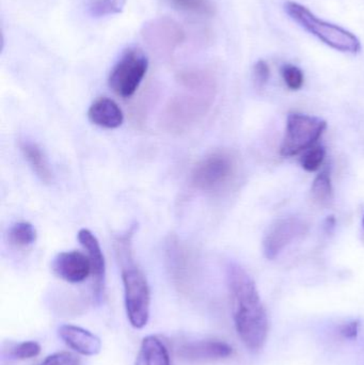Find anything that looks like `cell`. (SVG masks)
<instances>
[{
  "mask_svg": "<svg viewBox=\"0 0 364 365\" xmlns=\"http://www.w3.org/2000/svg\"><path fill=\"white\" fill-rule=\"evenodd\" d=\"M235 328L249 351H259L269 336V323L254 279L237 263L227 266Z\"/></svg>",
  "mask_w": 364,
  "mask_h": 365,
  "instance_id": "6da1fadb",
  "label": "cell"
},
{
  "mask_svg": "<svg viewBox=\"0 0 364 365\" xmlns=\"http://www.w3.org/2000/svg\"><path fill=\"white\" fill-rule=\"evenodd\" d=\"M135 227H130L115 238V257L121 268L124 287V304L128 322L135 329L147 326L151 309V291L147 277L135 262L132 253V236Z\"/></svg>",
  "mask_w": 364,
  "mask_h": 365,
  "instance_id": "7a4b0ae2",
  "label": "cell"
},
{
  "mask_svg": "<svg viewBox=\"0 0 364 365\" xmlns=\"http://www.w3.org/2000/svg\"><path fill=\"white\" fill-rule=\"evenodd\" d=\"M284 9L293 21L298 23L301 27L305 28L307 31L320 38L328 46L342 53H357L360 51V41L352 32L339 26L322 21L309 9L297 2L288 1Z\"/></svg>",
  "mask_w": 364,
  "mask_h": 365,
  "instance_id": "3957f363",
  "label": "cell"
},
{
  "mask_svg": "<svg viewBox=\"0 0 364 365\" xmlns=\"http://www.w3.org/2000/svg\"><path fill=\"white\" fill-rule=\"evenodd\" d=\"M147 68L149 59L145 51L138 47H130L124 51L111 70L109 87L120 98H132L145 79Z\"/></svg>",
  "mask_w": 364,
  "mask_h": 365,
  "instance_id": "277c9868",
  "label": "cell"
},
{
  "mask_svg": "<svg viewBox=\"0 0 364 365\" xmlns=\"http://www.w3.org/2000/svg\"><path fill=\"white\" fill-rule=\"evenodd\" d=\"M326 121L305 113H291L286 120V135L280 148L284 158L298 155L311 149L324 134Z\"/></svg>",
  "mask_w": 364,
  "mask_h": 365,
  "instance_id": "5b68a950",
  "label": "cell"
},
{
  "mask_svg": "<svg viewBox=\"0 0 364 365\" xmlns=\"http://www.w3.org/2000/svg\"><path fill=\"white\" fill-rule=\"evenodd\" d=\"M236 171V160L227 151L209 154L194 166L192 184L198 190L214 192L231 182Z\"/></svg>",
  "mask_w": 364,
  "mask_h": 365,
  "instance_id": "8992f818",
  "label": "cell"
},
{
  "mask_svg": "<svg viewBox=\"0 0 364 365\" xmlns=\"http://www.w3.org/2000/svg\"><path fill=\"white\" fill-rule=\"evenodd\" d=\"M141 36L147 46L162 55H170L185 40L181 26L169 17L152 19L145 24Z\"/></svg>",
  "mask_w": 364,
  "mask_h": 365,
  "instance_id": "52a82bcc",
  "label": "cell"
},
{
  "mask_svg": "<svg viewBox=\"0 0 364 365\" xmlns=\"http://www.w3.org/2000/svg\"><path fill=\"white\" fill-rule=\"evenodd\" d=\"M308 225L298 217L279 219L269 227L263 240V251L266 259H274L297 238L307 233Z\"/></svg>",
  "mask_w": 364,
  "mask_h": 365,
  "instance_id": "ba28073f",
  "label": "cell"
},
{
  "mask_svg": "<svg viewBox=\"0 0 364 365\" xmlns=\"http://www.w3.org/2000/svg\"><path fill=\"white\" fill-rule=\"evenodd\" d=\"M53 274L72 284L83 282L92 274L89 257L79 251H66L59 253L51 264Z\"/></svg>",
  "mask_w": 364,
  "mask_h": 365,
  "instance_id": "9c48e42d",
  "label": "cell"
},
{
  "mask_svg": "<svg viewBox=\"0 0 364 365\" xmlns=\"http://www.w3.org/2000/svg\"><path fill=\"white\" fill-rule=\"evenodd\" d=\"M78 240L87 252L92 266V276L94 281V295L100 300L104 293L105 277H106V263L100 248V242L90 230L81 229L78 232Z\"/></svg>",
  "mask_w": 364,
  "mask_h": 365,
  "instance_id": "30bf717a",
  "label": "cell"
},
{
  "mask_svg": "<svg viewBox=\"0 0 364 365\" xmlns=\"http://www.w3.org/2000/svg\"><path fill=\"white\" fill-rule=\"evenodd\" d=\"M232 354V346L220 340L186 343L179 349V355L188 361H216L227 359Z\"/></svg>",
  "mask_w": 364,
  "mask_h": 365,
  "instance_id": "8fae6325",
  "label": "cell"
},
{
  "mask_svg": "<svg viewBox=\"0 0 364 365\" xmlns=\"http://www.w3.org/2000/svg\"><path fill=\"white\" fill-rule=\"evenodd\" d=\"M60 339L70 349L83 356L98 355L102 351V341L89 330L74 325H62L58 329Z\"/></svg>",
  "mask_w": 364,
  "mask_h": 365,
  "instance_id": "7c38bea8",
  "label": "cell"
},
{
  "mask_svg": "<svg viewBox=\"0 0 364 365\" xmlns=\"http://www.w3.org/2000/svg\"><path fill=\"white\" fill-rule=\"evenodd\" d=\"M88 118L94 125L107 130L120 128L124 122L123 111L109 98H100L93 102L88 110Z\"/></svg>",
  "mask_w": 364,
  "mask_h": 365,
  "instance_id": "4fadbf2b",
  "label": "cell"
},
{
  "mask_svg": "<svg viewBox=\"0 0 364 365\" xmlns=\"http://www.w3.org/2000/svg\"><path fill=\"white\" fill-rule=\"evenodd\" d=\"M19 150L36 177L45 184H51L53 180V171L42 148L38 143L25 139L19 143Z\"/></svg>",
  "mask_w": 364,
  "mask_h": 365,
  "instance_id": "5bb4252c",
  "label": "cell"
},
{
  "mask_svg": "<svg viewBox=\"0 0 364 365\" xmlns=\"http://www.w3.org/2000/svg\"><path fill=\"white\" fill-rule=\"evenodd\" d=\"M135 365H171L168 349L157 336H145Z\"/></svg>",
  "mask_w": 364,
  "mask_h": 365,
  "instance_id": "9a60e30c",
  "label": "cell"
},
{
  "mask_svg": "<svg viewBox=\"0 0 364 365\" xmlns=\"http://www.w3.org/2000/svg\"><path fill=\"white\" fill-rule=\"evenodd\" d=\"M9 242L17 248H27L36 240V231L33 225L27 221H19L9 230Z\"/></svg>",
  "mask_w": 364,
  "mask_h": 365,
  "instance_id": "2e32d148",
  "label": "cell"
},
{
  "mask_svg": "<svg viewBox=\"0 0 364 365\" xmlns=\"http://www.w3.org/2000/svg\"><path fill=\"white\" fill-rule=\"evenodd\" d=\"M311 193L313 199L321 205H327L331 203L333 197V188L331 184V173L323 170L314 179L311 186Z\"/></svg>",
  "mask_w": 364,
  "mask_h": 365,
  "instance_id": "e0dca14e",
  "label": "cell"
},
{
  "mask_svg": "<svg viewBox=\"0 0 364 365\" xmlns=\"http://www.w3.org/2000/svg\"><path fill=\"white\" fill-rule=\"evenodd\" d=\"M173 8L184 12L201 15V16H213L216 9L211 0H167Z\"/></svg>",
  "mask_w": 364,
  "mask_h": 365,
  "instance_id": "ac0fdd59",
  "label": "cell"
},
{
  "mask_svg": "<svg viewBox=\"0 0 364 365\" xmlns=\"http://www.w3.org/2000/svg\"><path fill=\"white\" fill-rule=\"evenodd\" d=\"M125 4L126 0H92L89 12L93 17L119 14L124 10Z\"/></svg>",
  "mask_w": 364,
  "mask_h": 365,
  "instance_id": "d6986e66",
  "label": "cell"
},
{
  "mask_svg": "<svg viewBox=\"0 0 364 365\" xmlns=\"http://www.w3.org/2000/svg\"><path fill=\"white\" fill-rule=\"evenodd\" d=\"M282 77L284 83L288 86V89L297 91L303 87L305 83V75L303 71L292 64H286L281 68Z\"/></svg>",
  "mask_w": 364,
  "mask_h": 365,
  "instance_id": "ffe728a7",
  "label": "cell"
},
{
  "mask_svg": "<svg viewBox=\"0 0 364 365\" xmlns=\"http://www.w3.org/2000/svg\"><path fill=\"white\" fill-rule=\"evenodd\" d=\"M326 151L323 147L312 148L301 160V166L308 173H316L324 163Z\"/></svg>",
  "mask_w": 364,
  "mask_h": 365,
  "instance_id": "44dd1931",
  "label": "cell"
},
{
  "mask_svg": "<svg viewBox=\"0 0 364 365\" xmlns=\"http://www.w3.org/2000/svg\"><path fill=\"white\" fill-rule=\"evenodd\" d=\"M41 353V345L36 341H27L17 344L13 349L12 356L15 359L25 360L38 357Z\"/></svg>",
  "mask_w": 364,
  "mask_h": 365,
  "instance_id": "7402d4cb",
  "label": "cell"
},
{
  "mask_svg": "<svg viewBox=\"0 0 364 365\" xmlns=\"http://www.w3.org/2000/svg\"><path fill=\"white\" fill-rule=\"evenodd\" d=\"M41 365H80V359L74 354L60 351L45 358Z\"/></svg>",
  "mask_w": 364,
  "mask_h": 365,
  "instance_id": "603a6c76",
  "label": "cell"
},
{
  "mask_svg": "<svg viewBox=\"0 0 364 365\" xmlns=\"http://www.w3.org/2000/svg\"><path fill=\"white\" fill-rule=\"evenodd\" d=\"M254 81L259 86H264L271 76V68L264 60H259L254 66Z\"/></svg>",
  "mask_w": 364,
  "mask_h": 365,
  "instance_id": "cb8c5ba5",
  "label": "cell"
},
{
  "mask_svg": "<svg viewBox=\"0 0 364 365\" xmlns=\"http://www.w3.org/2000/svg\"><path fill=\"white\" fill-rule=\"evenodd\" d=\"M359 332V322L353 321L350 322V323L344 324V325L341 326L340 328V334L343 338L350 339H356L357 336H358Z\"/></svg>",
  "mask_w": 364,
  "mask_h": 365,
  "instance_id": "d4e9b609",
  "label": "cell"
},
{
  "mask_svg": "<svg viewBox=\"0 0 364 365\" xmlns=\"http://www.w3.org/2000/svg\"><path fill=\"white\" fill-rule=\"evenodd\" d=\"M363 227H364V216H363Z\"/></svg>",
  "mask_w": 364,
  "mask_h": 365,
  "instance_id": "484cf974",
  "label": "cell"
}]
</instances>
